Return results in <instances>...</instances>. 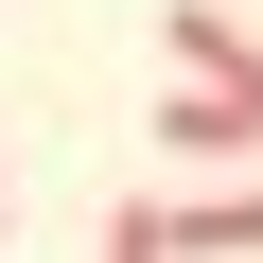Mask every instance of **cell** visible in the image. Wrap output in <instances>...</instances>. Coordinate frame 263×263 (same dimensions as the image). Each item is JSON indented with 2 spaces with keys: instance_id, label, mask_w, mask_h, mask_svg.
<instances>
[{
  "instance_id": "cell-1",
  "label": "cell",
  "mask_w": 263,
  "mask_h": 263,
  "mask_svg": "<svg viewBox=\"0 0 263 263\" xmlns=\"http://www.w3.org/2000/svg\"><path fill=\"white\" fill-rule=\"evenodd\" d=\"M158 141L211 158V176H263V88H176V105H158Z\"/></svg>"
},
{
  "instance_id": "cell-2",
  "label": "cell",
  "mask_w": 263,
  "mask_h": 263,
  "mask_svg": "<svg viewBox=\"0 0 263 263\" xmlns=\"http://www.w3.org/2000/svg\"><path fill=\"white\" fill-rule=\"evenodd\" d=\"M158 246H176V263H263V176H211V193H176V211H158Z\"/></svg>"
},
{
  "instance_id": "cell-3",
  "label": "cell",
  "mask_w": 263,
  "mask_h": 263,
  "mask_svg": "<svg viewBox=\"0 0 263 263\" xmlns=\"http://www.w3.org/2000/svg\"><path fill=\"white\" fill-rule=\"evenodd\" d=\"M158 53H176L193 88H263V35L228 18V0H176V18H158Z\"/></svg>"
},
{
  "instance_id": "cell-4",
  "label": "cell",
  "mask_w": 263,
  "mask_h": 263,
  "mask_svg": "<svg viewBox=\"0 0 263 263\" xmlns=\"http://www.w3.org/2000/svg\"><path fill=\"white\" fill-rule=\"evenodd\" d=\"M105 263H176V246H158V193H141V211H105Z\"/></svg>"
},
{
  "instance_id": "cell-5",
  "label": "cell",
  "mask_w": 263,
  "mask_h": 263,
  "mask_svg": "<svg viewBox=\"0 0 263 263\" xmlns=\"http://www.w3.org/2000/svg\"><path fill=\"white\" fill-rule=\"evenodd\" d=\"M0 246H18V228H0Z\"/></svg>"
}]
</instances>
